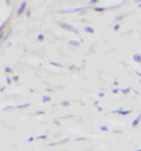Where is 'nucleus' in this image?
<instances>
[{
    "label": "nucleus",
    "mask_w": 141,
    "mask_h": 151,
    "mask_svg": "<svg viewBox=\"0 0 141 151\" xmlns=\"http://www.w3.org/2000/svg\"><path fill=\"white\" fill-rule=\"evenodd\" d=\"M70 104V103L68 101H63V102H61V106H63V107H68Z\"/></svg>",
    "instance_id": "9"
},
{
    "label": "nucleus",
    "mask_w": 141,
    "mask_h": 151,
    "mask_svg": "<svg viewBox=\"0 0 141 151\" xmlns=\"http://www.w3.org/2000/svg\"><path fill=\"white\" fill-rule=\"evenodd\" d=\"M119 29H120V25H119V24L114 25V31H119Z\"/></svg>",
    "instance_id": "14"
},
{
    "label": "nucleus",
    "mask_w": 141,
    "mask_h": 151,
    "mask_svg": "<svg viewBox=\"0 0 141 151\" xmlns=\"http://www.w3.org/2000/svg\"><path fill=\"white\" fill-rule=\"evenodd\" d=\"M6 81H7V84H11V82H12V80H11L9 77H7V78H6Z\"/></svg>",
    "instance_id": "21"
},
{
    "label": "nucleus",
    "mask_w": 141,
    "mask_h": 151,
    "mask_svg": "<svg viewBox=\"0 0 141 151\" xmlns=\"http://www.w3.org/2000/svg\"><path fill=\"white\" fill-rule=\"evenodd\" d=\"M5 72L6 73H11L12 72V68L11 67H5Z\"/></svg>",
    "instance_id": "13"
},
{
    "label": "nucleus",
    "mask_w": 141,
    "mask_h": 151,
    "mask_svg": "<svg viewBox=\"0 0 141 151\" xmlns=\"http://www.w3.org/2000/svg\"><path fill=\"white\" fill-rule=\"evenodd\" d=\"M59 26L63 27V28H65V29H67V31H70V32H73V33H76V34H78V31H76L73 26H70V25H67V24H59Z\"/></svg>",
    "instance_id": "1"
},
{
    "label": "nucleus",
    "mask_w": 141,
    "mask_h": 151,
    "mask_svg": "<svg viewBox=\"0 0 141 151\" xmlns=\"http://www.w3.org/2000/svg\"><path fill=\"white\" fill-rule=\"evenodd\" d=\"M31 104L30 103H25V104H20V106H18V107H15V109H23V108H27V107H30Z\"/></svg>",
    "instance_id": "7"
},
{
    "label": "nucleus",
    "mask_w": 141,
    "mask_h": 151,
    "mask_svg": "<svg viewBox=\"0 0 141 151\" xmlns=\"http://www.w3.org/2000/svg\"><path fill=\"white\" fill-rule=\"evenodd\" d=\"M97 2H98V0H91V1H89L91 5H94V4H97Z\"/></svg>",
    "instance_id": "20"
},
{
    "label": "nucleus",
    "mask_w": 141,
    "mask_h": 151,
    "mask_svg": "<svg viewBox=\"0 0 141 151\" xmlns=\"http://www.w3.org/2000/svg\"><path fill=\"white\" fill-rule=\"evenodd\" d=\"M139 6H140V7H141V4H140V5H139Z\"/></svg>",
    "instance_id": "26"
},
{
    "label": "nucleus",
    "mask_w": 141,
    "mask_h": 151,
    "mask_svg": "<svg viewBox=\"0 0 141 151\" xmlns=\"http://www.w3.org/2000/svg\"><path fill=\"white\" fill-rule=\"evenodd\" d=\"M114 114H120V115H127V114L131 113V110H122V109H116V110H113Z\"/></svg>",
    "instance_id": "3"
},
{
    "label": "nucleus",
    "mask_w": 141,
    "mask_h": 151,
    "mask_svg": "<svg viewBox=\"0 0 141 151\" xmlns=\"http://www.w3.org/2000/svg\"><path fill=\"white\" fill-rule=\"evenodd\" d=\"M100 130H101V131H108V127L101 125V127H100Z\"/></svg>",
    "instance_id": "10"
},
{
    "label": "nucleus",
    "mask_w": 141,
    "mask_h": 151,
    "mask_svg": "<svg viewBox=\"0 0 141 151\" xmlns=\"http://www.w3.org/2000/svg\"><path fill=\"white\" fill-rule=\"evenodd\" d=\"M85 31H86L87 33H91V34L94 33V29H93V27H91V26H86V27H85Z\"/></svg>",
    "instance_id": "5"
},
{
    "label": "nucleus",
    "mask_w": 141,
    "mask_h": 151,
    "mask_svg": "<svg viewBox=\"0 0 141 151\" xmlns=\"http://www.w3.org/2000/svg\"><path fill=\"white\" fill-rule=\"evenodd\" d=\"M44 40H45V37L42 34H39L38 35V41H44Z\"/></svg>",
    "instance_id": "11"
},
{
    "label": "nucleus",
    "mask_w": 141,
    "mask_h": 151,
    "mask_svg": "<svg viewBox=\"0 0 141 151\" xmlns=\"http://www.w3.org/2000/svg\"><path fill=\"white\" fill-rule=\"evenodd\" d=\"M70 45H72V46L78 47V46H79V42H76V41H70Z\"/></svg>",
    "instance_id": "12"
},
{
    "label": "nucleus",
    "mask_w": 141,
    "mask_h": 151,
    "mask_svg": "<svg viewBox=\"0 0 141 151\" xmlns=\"http://www.w3.org/2000/svg\"><path fill=\"white\" fill-rule=\"evenodd\" d=\"M46 137H47V135H41V136H39L38 138H42V139H45Z\"/></svg>",
    "instance_id": "22"
},
{
    "label": "nucleus",
    "mask_w": 141,
    "mask_h": 151,
    "mask_svg": "<svg viewBox=\"0 0 141 151\" xmlns=\"http://www.w3.org/2000/svg\"><path fill=\"white\" fill-rule=\"evenodd\" d=\"M51 100H52V97H51V96H42V102H44V103L49 102Z\"/></svg>",
    "instance_id": "8"
},
{
    "label": "nucleus",
    "mask_w": 141,
    "mask_h": 151,
    "mask_svg": "<svg viewBox=\"0 0 141 151\" xmlns=\"http://www.w3.org/2000/svg\"><path fill=\"white\" fill-rule=\"evenodd\" d=\"M12 80H13V81H18V80H19V76L14 75L13 77H12Z\"/></svg>",
    "instance_id": "19"
},
{
    "label": "nucleus",
    "mask_w": 141,
    "mask_h": 151,
    "mask_svg": "<svg viewBox=\"0 0 141 151\" xmlns=\"http://www.w3.org/2000/svg\"><path fill=\"white\" fill-rule=\"evenodd\" d=\"M129 90H131V89H129V88H127V89H124V90H122V93H124V94H128V93H129Z\"/></svg>",
    "instance_id": "17"
},
{
    "label": "nucleus",
    "mask_w": 141,
    "mask_h": 151,
    "mask_svg": "<svg viewBox=\"0 0 141 151\" xmlns=\"http://www.w3.org/2000/svg\"><path fill=\"white\" fill-rule=\"evenodd\" d=\"M26 6H27V4H26V2H21V4H20V6H19V8H18V12H17V17H20V15L25 12Z\"/></svg>",
    "instance_id": "2"
},
{
    "label": "nucleus",
    "mask_w": 141,
    "mask_h": 151,
    "mask_svg": "<svg viewBox=\"0 0 141 151\" xmlns=\"http://www.w3.org/2000/svg\"><path fill=\"white\" fill-rule=\"evenodd\" d=\"M5 88H6V87H1V89H0V91H1V93H2V91H4V90H5Z\"/></svg>",
    "instance_id": "24"
},
{
    "label": "nucleus",
    "mask_w": 141,
    "mask_h": 151,
    "mask_svg": "<svg viewBox=\"0 0 141 151\" xmlns=\"http://www.w3.org/2000/svg\"><path fill=\"white\" fill-rule=\"evenodd\" d=\"M30 15H31V9H27V11H26V17L28 18Z\"/></svg>",
    "instance_id": "18"
},
{
    "label": "nucleus",
    "mask_w": 141,
    "mask_h": 151,
    "mask_svg": "<svg viewBox=\"0 0 141 151\" xmlns=\"http://www.w3.org/2000/svg\"><path fill=\"white\" fill-rule=\"evenodd\" d=\"M94 9H95V11H105L106 8L105 7H95Z\"/></svg>",
    "instance_id": "15"
},
{
    "label": "nucleus",
    "mask_w": 141,
    "mask_h": 151,
    "mask_svg": "<svg viewBox=\"0 0 141 151\" xmlns=\"http://www.w3.org/2000/svg\"><path fill=\"white\" fill-rule=\"evenodd\" d=\"M133 60L137 61V62H141V56L139 54H134V55H133Z\"/></svg>",
    "instance_id": "6"
},
{
    "label": "nucleus",
    "mask_w": 141,
    "mask_h": 151,
    "mask_svg": "<svg viewBox=\"0 0 141 151\" xmlns=\"http://www.w3.org/2000/svg\"><path fill=\"white\" fill-rule=\"evenodd\" d=\"M118 91H119V89H116V88L113 89V93H118Z\"/></svg>",
    "instance_id": "23"
},
{
    "label": "nucleus",
    "mask_w": 141,
    "mask_h": 151,
    "mask_svg": "<svg viewBox=\"0 0 141 151\" xmlns=\"http://www.w3.org/2000/svg\"><path fill=\"white\" fill-rule=\"evenodd\" d=\"M140 119H141V115H138V117H137V118L133 121V123H132V127H133V128H135V127H137V125L140 123Z\"/></svg>",
    "instance_id": "4"
},
{
    "label": "nucleus",
    "mask_w": 141,
    "mask_h": 151,
    "mask_svg": "<svg viewBox=\"0 0 141 151\" xmlns=\"http://www.w3.org/2000/svg\"><path fill=\"white\" fill-rule=\"evenodd\" d=\"M137 151H141V149H140V150H137Z\"/></svg>",
    "instance_id": "25"
},
{
    "label": "nucleus",
    "mask_w": 141,
    "mask_h": 151,
    "mask_svg": "<svg viewBox=\"0 0 141 151\" xmlns=\"http://www.w3.org/2000/svg\"><path fill=\"white\" fill-rule=\"evenodd\" d=\"M51 65H53V66H57V67H63L60 63H57V62H51Z\"/></svg>",
    "instance_id": "16"
}]
</instances>
